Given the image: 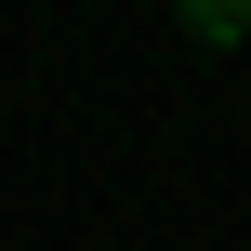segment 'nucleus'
Instances as JSON below:
<instances>
[{"label":"nucleus","mask_w":251,"mask_h":251,"mask_svg":"<svg viewBox=\"0 0 251 251\" xmlns=\"http://www.w3.org/2000/svg\"><path fill=\"white\" fill-rule=\"evenodd\" d=\"M185 40H199V53H238L251 13H238V0H199V13H185Z\"/></svg>","instance_id":"f257e3e1"}]
</instances>
